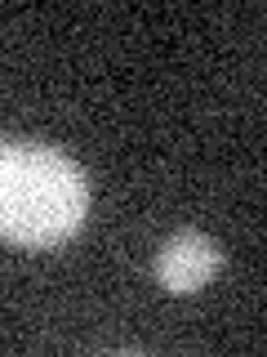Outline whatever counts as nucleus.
<instances>
[{"label":"nucleus","mask_w":267,"mask_h":357,"mask_svg":"<svg viewBox=\"0 0 267 357\" xmlns=\"http://www.w3.org/2000/svg\"><path fill=\"white\" fill-rule=\"evenodd\" d=\"M222 268V245L200 228H178L156 250V282L170 295H192Z\"/></svg>","instance_id":"2"},{"label":"nucleus","mask_w":267,"mask_h":357,"mask_svg":"<svg viewBox=\"0 0 267 357\" xmlns=\"http://www.w3.org/2000/svg\"><path fill=\"white\" fill-rule=\"evenodd\" d=\"M89 178L67 152L31 139H0V237L58 245L85 223Z\"/></svg>","instance_id":"1"}]
</instances>
